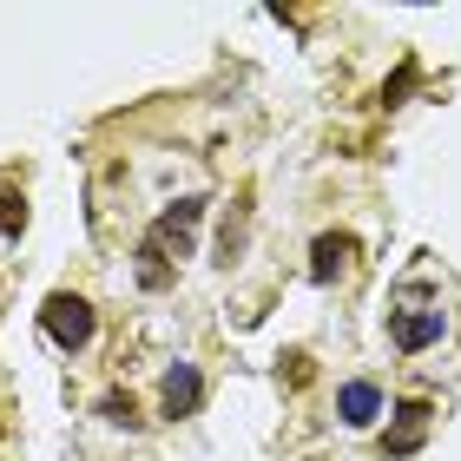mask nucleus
Returning a JSON list of instances; mask_svg holds the SVG:
<instances>
[{
  "label": "nucleus",
  "mask_w": 461,
  "mask_h": 461,
  "mask_svg": "<svg viewBox=\"0 0 461 461\" xmlns=\"http://www.w3.org/2000/svg\"><path fill=\"white\" fill-rule=\"evenodd\" d=\"M99 422H113V429H139L145 422V415H139V402H132V395H99Z\"/></svg>",
  "instance_id": "nucleus-8"
},
{
  "label": "nucleus",
  "mask_w": 461,
  "mask_h": 461,
  "mask_svg": "<svg viewBox=\"0 0 461 461\" xmlns=\"http://www.w3.org/2000/svg\"><path fill=\"white\" fill-rule=\"evenodd\" d=\"M198 402H204V375H198V363H172L165 369V383H158V409L172 415H198Z\"/></svg>",
  "instance_id": "nucleus-4"
},
{
  "label": "nucleus",
  "mask_w": 461,
  "mask_h": 461,
  "mask_svg": "<svg viewBox=\"0 0 461 461\" xmlns=\"http://www.w3.org/2000/svg\"><path fill=\"white\" fill-rule=\"evenodd\" d=\"M375 415H383V389L375 383H343L337 389V422L343 429H369Z\"/></svg>",
  "instance_id": "nucleus-7"
},
{
  "label": "nucleus",
  "mask_w": 461,
  "mask_h": 461,
  "mask_svg": "<svg viewBox=\"0 0 461 461\" xmlns=\"http://www.w3.org/2000/svg\"><path fill=\"white\" fill-rule=\"evenodd\" d=\"M409 86H415V59H409V67H402V73H395V79H389V86H383V99H389V106H395V99H402Z\"/></svg>",
  "instance_id": "nucleus-10"
},
{
  "label": "nucleus",
  "mask_w": 461,
  "mask_h": 461,
  "mask_svg": "<svg viewBox=\"0 0 461 461\" xmlns=\"http://www.w3.org/2000/svg\"><path fill=\"white\" fill-rule=\"evenodd\" d=\"M429 402H395V429L383 435V455H415L422 448V435H429Z\"/></svg>",
  "instance_id": "nucleus-6"
},
{
  "label": "nucleus",
  "mask_w": 461,
  "mask_h": 461,
  "mask_svg": "<svg viewBox=\"0 0 461 461\" xmlns=\"http://www.w3.org/2000/svg\"><path fill=\"white\" fill-rule=\"evenodd\" d=\"M349 258H356L349 230H323V238L310 244V284H337L343 270H349Z\"/></svg>",
  "instance_id": "nucleus-5"
},
{
  "label": "nucleus",
  "mask_w": 461,
  "mask_h": 461,
  "mask_svg": "<svg viewBox=\"0 0 461 461\" xmlns=\"http://www.w3.org/2000/svg\"><path fill=\"white\" fill-rule=\"evenodd\" d=\"M20 224H27V204H20V192L0 185V238H20Z\"/></svg>",
  "instance_id": "nucleus-9"
},
{
  "label": "nucleus",
  "mask_w": 461,
  "mask_h": 461,
  "mask_svg": "<svg viewBox=\"0 0 461 461\" xmlns=\"http://www.w3.org/2000/svg\"><path fill=\"white\" fill-rule=\"evenodd\" d=\"M204 204H212V198L192 192V198L165 204L158 224L145 230V244H139V284H145V290H165V284H172V264L192 258V230H198V218H204Z\"/></svg>",
  "instance_id": "nucleus-1"
},
{
  "label": "nucleus",
  "mask_w": 461,
  "mask_h": 461,
  "mask_svg": "<svg viewBox=\"0 0 461 461\" xmlns=\"http://www.w3.org/2000/svg\"><path fill=\"white\" fill-rule=\"evenodd\" d=\"M40 330H47L59 349H86L93 330H99V317H93L86 297H73V290H53V297L40 303Z\"/></svg>",
  "instance_id": "nucleus-2"
},
{
  "label": "nucleus",
  "mask_w": 461,
  "mask_h": 461,
  "mask_svg": "<svg viewBox=\"0 0 461 461\" xmlns=\"http://www.w3.org/2000/svg\"><path fill=\"white\" fill-rule=\"evenodd\" d=\"M442 330H448L442 310H395V317H389V343L402 356H422L429 343H442Z\"/></svg>",
  "instance_id": "nucleus-3"
}]
</instances>
